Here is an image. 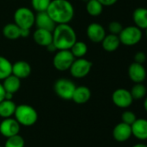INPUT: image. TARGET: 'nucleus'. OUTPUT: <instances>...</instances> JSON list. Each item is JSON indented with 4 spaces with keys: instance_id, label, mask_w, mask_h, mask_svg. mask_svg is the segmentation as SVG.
Listing matches in <instances>:
<instances>
[{
    "instance_id": "obj_1",
    "label": "nucleus",
    "mask_w": 147,
    "mask_h": 147,
    "mask_svg": "<svg viewBox=\"0 0 147 147\" xmlns=\"http://www.w3.org/2000/svg\"><path fill=\"white\" fill-rule=\"evenodd\" d=\"M46 12L55 24L69 23L75 16V9L68 0H51Z\"/></svg>"
},
{
    "instance_id": "obj_2",
    "label": "nucleus",
    "mask_w": 147,
    "mask_h": 147,
    "mask_svg": "<svg viewBox=\"0 0 147 147\" xmlns=\"http://www.w3.org/2000/svg\"><path fill=\"white\" fill-rule=\"evenodd\" d=\"M52 43L57 50H69L77 40L75 29L67 24H57L52 32Z\"/></svg>"
},
{
    "instance_id": "obj_3",
    "label": "nucleus",
    "mask_w": 147,
    "mask_h": 147,
    "mask_svg": "<svg viewBox=\"0 0 147 147\" xmlns=\"http://www.w3.org/2000/svg\"><path fill=\"white\" fill-rule=\"evenodd\" d=\"M14 115L17 122L24 127L33 126L37 121L38 118L36 110L33 107L27 104H21L16 106Z\"/></svg>"
},
{
    "instance_id": "obj_4",
    "label": "nucleus",
    "mask_w": 147,
    "mask_h": 147,
    "mask_svg": "<svg viewBox=\"0 0 147 147\" xmlns=\"http://www.w3.org/2000/svg\"><path fill=\"white\" fill-rule=\"evenodd\" d=\"M36 15L27 7H20L14 13V23L20 28L30 29L35 25Z\"/></svg>"
},
{
    "instance_id": "obj_5",
    "label": "nucleus",
    "mask_w": 147,
    "mask_h": 147,
    "mask_svg": "<svg viewBox=\"0 0 147 147\" xmlns=\"http://www.w3.org/2000/svg\"><path fill=\"white\" fill-rule=\"evenodd\" d=\"M142 29H140L135 25L123 28L122 31L119 34L120 43L128 47L135 46L139 43L142 39Z\"/></svg>"
},
{
    "instance_id": "obj_6",
    "label": "nucleus",
    "mask_w": 147,
    "mask_h": 147,
    "mask_svg": "<svg viewBox=\"0 0 147 147\" xmlns=\"http://www.w3.org/2000/svg\"><path fill=\"white\" fill-rule=\"evenodd\" d=\"M75 59L70 50H57L53 58V65L57 71H65L69 70Z\"/></svg>"
},
{
    "instance_id": "obj_7",
    "label": "nucleus",
    "mask_w": 147,
    "mask_h": 147,
    "mask_svg": "<svg viewBox=\"0 0 147 147\" xmlns=\"http://www.w3.org/2000/svg\"><path fill=\"white\" fill-rule=\"evenodd\" d=\"M75 88L74 82L68 78H60L55 81L54 85L55 94L63 100H71Z\"/></svg>"
},
{
    "instance_id": "obj_8",
    "label": "nucleus",
    "mask_w": 147,
    "mask_h": 147,
    "mask_svg": "<svg viewBox=\"0 0 147 147\" xmlns=\"http://www.w3.org/2000/svg\"><path fill=\"white\" fill-rule=\"evenodd\" d=\"M92 66V62L85 58L75 59L69 68L70 74L75 78H85L89 74Z\"/></svg>"
},
{
    "instance_id": "obj_9",
    "label": "nucleus",
    "mask_w": 147,
    "mask_h": 147,
    "mask_svg": "<svg viewBox=\"0 0 147 147\" xmlns=\"http://www.w3.org/2000/svg\"><path fill=\"white\" fill-rule=\"evenodd\" d=\"M113 102L120 109H126L132 105L133 98L131 92L126 89H117L112 95Z\"/></svg>"
},
{
    "instance_id": "obj_10",
    "label": "nucleus",
    "mask_w": 147,
    "mask_h": 147,
    "mask_svg": "<svg viewBox=\"0 0 147 147\" xmlns=\"http://www.w3.org/2000/svg\"><path fill=\"white\" fill-rule=\"evenodd\" d=\"M20 126L16 119L11 117L3 119L0 123V134L5 138L17 135L20 132Z\"/></svg>"
},
{
    "instance_id": "obj_11",
    "label": "nucleus",
    "mask_w": 147,
    "mask_h": 147,
    "mask_svg": "<svg viewBox=\"0 0 147 147\" xmlns=\"http://www.w3.org/2000/svg\"><path fill=\"white\" fill-rule=\"evenodd\" d=\"M106 34H107L104 27L100 23L93 22L90 23L87 28V35L94 43H101Z\"/></svg>"
},
{
    "instance_id": "obj_12",
    "label": "nucleus",
    "mask_w": 147,
    "mask_h": 147,
    "mask_svg": "<svg viewBox=\"0 0 147 147\" xmlns=\"http://www.w3.org/2000/svg\"><path fill=\"white\" fill-rule=\"evenodd\" d=\"M128 76L135 84L142 83L146 78V70L142 64L133 62L128 67Z\"/></svg>"
},
{
    "instance_id": "obj_13",
    "label": "nucleus",
    "mask_w": 147,
    "mask_h": 147,
    "mask_svg": "<svg viewBox=\"0 0 147 147\" xmlns=\"http://www.w3.org/2000/svg\"><path fill=\"white\" fill-rule=\"evenodd\" d=\"M35 24L37 28L46 29L50 32H53L54 28H55V22L51 19L49 14L46 11L42 12H36V18H35Z\"/></svg>"
},
{
    "instance_id": "obj_14",
    "label": "nucleus",
    "mask_w": 147,
    "mask_h": 147,
    "mask_svg": "<svg viewBox=\"0 0 147 147\" xmlns=\"http://www.w3.org/2000/svg\"><path fill=\"white\" fill-rule=\"evenodd\" d=\"M132 128L130 125L120 122L116 125L113 131V136L118 142H125L132 136Z\"/></svg>"
},
{
    "instance_id": "obj_15",
    "label": "nucleus",
    "mask_w": 147,
    "mask_h": 147,
    "mask_svg": "<svg viewBox=\"0 0 147 147\" xmlns=\"http://www.w3.org/2000/svg\"><path fill=\"white\" fill-rule=\"evenodd\" d=\"M30 73L31 66L28 62L24 60H19L12 64V75L16 76V78L23 79L28 78Z\"/></svg>"
},
{
    "instance_id": "obj_16",
    "label": "nucleus",
    "mask_w": 147,
    "mask_h": 147,
    "mask_svg": "<svg viewBox=\"0 0 147 147\" xmlns=\"http://www.w3.org/2000/svg\"><path fill=\"white\" fill-rule=\"evenodd\" d=\"M132 134L140 140H147V120L137 119L131 126Z\"/></svg>"
},
{
    "instance_id": "obj_17",
    "label": "nucleus",
    "mask_w": 147,
    "mask_h": 147,
    "mask_svg": "<svg viewBox=\"0 0 147 147\" xmlns=\"http://www.w3.org/2000/svg\"><path fill=\"white\" fill-rule=\"evenodd\" d=\"M33 40L37 45L42 47H47L52 43V32L46 29L36 28L33 33Z\"/></svg>"
},
{
    "instance_id": "obj_18",
    "label": "nucleus",
    "mask_w": 147,
    "mask_h": 147,
    "mask_svg": "<svg viewBox=\"0 0 147 147\" xmlns=\"http://www.w3.org/2000/svg\"><path fill=\"white\" fill-rule=\"evenodd\" d=\"M91 97V90L87 86H78L75 88L72 99L75 103L83 104L89 101Z\"/></svg>"
},
{
    "instance_id": "obj_19",
    "label": "nucleus",
    "mask_w": 147,
    "mask_h": 147,
    "mask_svg": "<svg viewBox=\"0 0 147 147\" xmlns=\"http://www.w3.org/2000/svg\"><path fill=\"white\" fill-rule=\"evenodd\" d=\"M133 20L138 28L140 29L147 28V9L144 7H139L134 9L133 13Z\"/></svg>"
},
{
    "instance_id": "obj_20",
    "label": "nucleus",
    "mask_w": 147,
    "mask_h": 147,
    "mask_svg": "<svg viewBox=\"0 0 147 147\" xmlns=\"http://www.w3.org/2000/svg\"><path fill=\"white\" fill-rule=\"evenodd\" d=\"M120 40L119 38V35L116 34H106L105 38L103 39V40L101 41V45L102 47L105 51L112 53L116 51L120 46Z\"/></svg>"
},
{
    "instance_id": "obj_21",
    "label": "nucleus",
    "mask_w": 147,
    "mask_h": 147,
    "mask_svg": "<svg viewBox=\"0 0 147 147\" xmlns=\"http://www.w3.org/2000/svg\"><path fill=\"white\" fill-rule=\"evenodd\" d=\"M3 81V82L2 84L6 92L15 94L16 92H17L19 90V89L21 87V79L12 74L10 75L9 77H7Z\"/></svg>"
},
{
    "instance_id": "obj_22",
    "label": "nucleus",
    "mask_w": 147,
    "mask_h": 147,
    "mask_svg": "<svg viewBox=\"0 0 147 147\" xmlns=\"http://www.w3.org/2000/svg\"><path fill=\"white\" fill-rule=\"evenodd\" d=\"M16 109V103L12 100H3L0 102V117L6 119L14 115Z\"/></svg>"
},
{
    "instance_id": "obj_23",
    "label": "nucleus",
    "mask_w": 147,
    "mask_h": 147,
    "mask_svg": "<svg viewBox=\"0 0 147 147\" xmlns=\"http://www.w3.org/2000/svg\"><path fill=\"white\" fill-rule=\"evenodd\" d=\"M3 34L9 40H16L20 38V28L15 23H8L3 28Z\"/></svg>"
},
{
    "instance_id": "obj_24",
    "label": "nucleus",
    "mask_w": 147,
    "mask_h": 147,
    "mask_svg": "<svg viewBox=\"0 0 147 147\" xmlns=\"http://www.w3.org/2000/svg\"><path fill=\"white\" fill-rule=\"evenodd\" d=\"M103 5L98 0H88L86 5L87 12L91 16H99L103 11Z\"/></svg>"
},
{
    "instance_id": "obj_25",
    "label": "nucleus",
    "mask_w": 147,
    "mask_h": 147,
    "mask_svg": "<svg viewBox=\"0 0 147 147\" xmlns=\"http://www.w3.org/2000/svg\"><path fill=\"white\" fill-rule=\"evenodd\" d=\"M69 50L75 59L84 58V56L88 53V46L83 41L76 40Z\"/></svg>"
},
{
    "instance_id": "obj_26",
    "label": "nucleus",
    "mask_w": 147,
    "mask_h": 147,
    "mask_svg": "<svg viewBox=\"0 0 147 147\" xmlns=\"http://www.w3.org/2000/svg\"><path fill=\"white\" fill-rule=\"evenodd\" d=\"M12 74V64L5 57L0 56V80L5 79Z\"/></svg>"
},
{
    "instance_id": "obj_27",
    "label": "nucleus",
    "mask_w": 147,
    "mask_h": 147,
    "mask_svg": "<svg viewBox=\"0 0 147 147\" xmlns=\"http://www.w3.org/2000/svg\"><path fill=\"white\" fill-rule=\"evenodd\" d=\"M130 92L133 100H140L146 96L147 93V88L142 83L135 84L133 86Z\"/></svg>"
},
{
    "instance_id": "obj_28",
    "label": "nucleus",
    "mask_w": 147,
    "mask_h": 147,
    "mask_svg": "<svg viewBox=\"0 0 147 147\" xmlns=\"http://www.w3.org/2000/svg\"><path fill=\"white\" fill-rule=\"evenodd\" d=\"M3 147H24V140L19 134L7 138Z\"/></svg>"
},
{
    "instance_id": "obj_29",
    "label": "nucleus",
    "mask_w": 147,
    "mask_h": 147,
    "mask_svg": "<svg viewBox=\"0 0 147 147\" xmlns=\"http://www.w3.org/2000/svg\"><path fill=\"white\" fill-rule=\"evenodd\" d=\"M51 0H31V6L36 12L46 11Z\"/></svg>"
},
{
    "instance_id": "obj_30",
    "label": "nucleus",
    "mask_w": 147,
    "mask_h": 147,
    "mask_svg": "<svg viewBox=\"0 0 147 147\" xmlns=\"http://www.w3.org/2000/svg\"><path fill=\"white\" fill-rule=\"evenodd\" d=\"M121 120H122V122L127 124V125H130L132 126L133 123L137 120V117L135 115V114L133 112V111H125L122 115H121Z\"/></svg>"
},
{
    "instance_id": "obj_31",
    "label": "nucleus",
    "mask_w": 147,
    "mask_h": 147,
    "mask_svg": "<svg viewBox=\"0 0 147 147\" xmlns=\"http://www.w3.org/2000/svg\"><path fill=\"white\" fill-rule=\"evenodd\" d=\"M123 28H124L123 25L120 22H117V21H113L108 24V30L110 34H112L119 35L120 33L122 31Z\"/></svg>"
},
{
    "instance_id": "obj_32",
    "label": "nucleus",
    "mask_w": 147,
    "mask_h": 147,
    "mask_svg": "<svg viewBox=\"0 0 147 147\" xmlns=\"http://www.w3.org/2000/svg\"><path fill=\"white\" fill-rule=\"evenodd\" d=\"M146 60V55L144 52H138L134 54V62L139 64H144Z\"/></svg>"
},
{
    "instance_id": "obj_33",
    "label": "nucleus",
    "mask_w": 147,
    "mask_h": 147,
    "mask_svg": "<svg viewBox=\"0 0 147 147\" xmlns=\"http://www.w3.org/2000/svg\"><path fill=\"white\" fill-rule=\"evenodd\" d=\"M103 6H112L117 3L118 0H98Z\"/></svg>"
},
{
    "instance_id": "obj_34",
    "label": "nucleus",
    "mask_w": 147,
    "mask_h": 147,
    "mask_svg": "<svg viewBox=\"0 0 147 147\" xmlns=\"http://www.w3.org/2000/svg\"><path fill=\"white\" fill-rule=\"evenodd\" d=\"M30 29H26V28H20V37L26 38L29 35V31Z\"/></svg>"
},
{
    "instance_id": "obj_35",
    "label": "nucleus",
    "mask_w": 147,
    "mask_h": 147,
    "mask_svg": "<svg viewBox=\"0 0 147 147\" xmlns=\"http://www.w3.org/2000/svg\"><path fill=\"white\" fill-rule=\"evenodd\" d=\"M5 93H6V91H5V90H4V88H3V84L0 83V102H1L3 100H4Z\"/></svg>"
},
{
    "instance_id": "obj_36",
    "label": "nucleus",
    "mask_w": 147,
    "mask_h": 147,
    "mask_svg": "<svg viewBox=\"0 0 147 147\" xmlns=\"http://www.w3.org/2000/svg\"><path fill=\"white\" fill-rule=\"evenodd\" d=\"M46 47H47V50H48L49 52H51V53H54V52H56V51H57L56 47H55V45H54L53 43L49 44V45L47 46Z\"/></svg>"
},
{
    "instance_id": "obj_37",
    "label": "nucleus",
    "mask_w": 147,
    "mask_h": 147,
    "mask_svg": "<svg viewBox=\"0 0 147 147\" xmlns=\"http://www.w3.org/2000/svg\"><path fill=\"white\" fill-rule=\"evenodd\" d=\"M13 95H14V94H12V93L6 92V93H5L4 99H6V100H12V98H13Z\"/></svg>"
},
{
    "instance_id": "obj_38",
    "label": "nucleus",
    "mask_w": 147,
    "mask_h": 147,
    "mask_svg": "<svg viewBox=\"0 0 147 147\" xmlns=\"http://www.w3.org/2000/svg\"><path fill=\"white\" fill-rule=\"evenodd\" d=\"M133 147H147V145H146V144H143V143H139V144L134 145Z\"/></svg>"
},
{
    "instance_id": "obj_39",
    "label": "nucleus",
    "mask_w": 147,
    "mask_h": 147,
    "mask_svg": "<svg viewBox=\"0 0 147 147\" xmlns=\"http://www.w3.org/2000/svg\"><path fill=\"white\" fill-rule=\"evenodd\" d=\"M144 108H145L146 111V112H147V97H146V98L145 102H144Z\"/></svg>"
},
{
    "instance_id": "obj_40",
    "label": "nucleus",
    "mask_w": 147,
    "mask_h": 147,
    "mask_svg": "<svg viewBox=\"0 0 147 147\" xmlns=\"http://www.w3.org/2000/svg\"><path fill=\"white\" fill-rule=\"evenodd\" d=\"M145 30H146V38H147V28H146Z\"/></svg>"
},
{
    "instance_id": "obj_41",
    "label": "nucleus",
    "mask_w": 147,
    "mask_h": 147,
    "mask_svg": "<svg viewBox=\"0 0 147 147\" xmlns=\"http://www.w3.org/2000/svg\"><path fill=\"white\" fill-rule=\"evenodd\" d=\"M0 147H3V146H0Z\"/></svg>"
}]
</instances>
